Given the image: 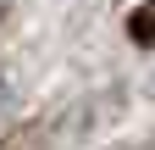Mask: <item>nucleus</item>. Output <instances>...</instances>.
<instances>
[{"label":"nucleus","mask_w":155,"mask_h":150,"mask_svg":"<svg viewBox=\"0 0 155 150\" xmlns=\"http://www.w3.org/2000/svg\"><path fill=\"white\" fill-rule=\"evenodd\" d=\"M133 39H150L155 45V0H150L144 11H133Z\"/></svg>","instance_id":"obj_1"}]
</instances>
